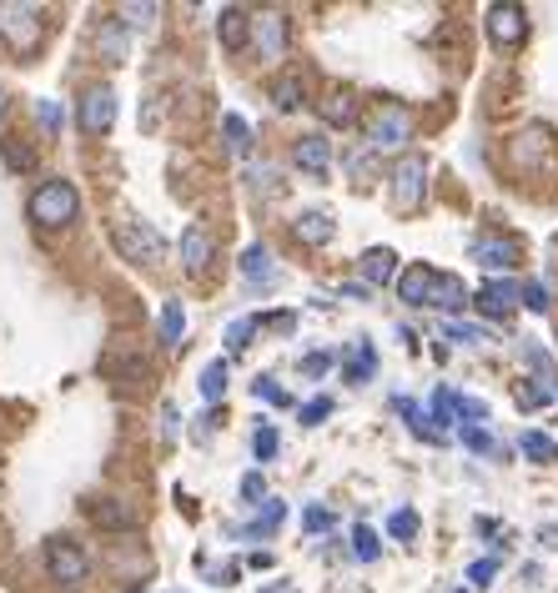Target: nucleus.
Here are the masks:
<instances>
[{"mask_svg":"<svg viewBox=\"0 0 558 593\" xmlns=\"http://www.w3.org/2000/svg\"><path fill=\"white\" fill-rule=\"evenodd\" d=\"M6 106H11V101H6V91H0V116H6Z\"/></svg>","mask_w":558,"mask_h":593,"instance_id":"obj_52","label":"nucleus"},{"mask_svg":"<svg viewBox=\"0 0 558 593\" xmlns=\"http://www.w3.org/2000/svg\"><path fill=\"white\" fill-rule=\"evenodd\" d=\"M221 132H227L231 156H247V152H252V126L241 122V116H227V122H221Z\"/></svg>","mask_w":558,"mask_h":593,"instance_id":"obj_27","label":"nucleus"},{"mask_svg":"<svg viewBox=\"0 0 558 593\" xmlns=\"http://www.w3.org/2000/svg\"><path fill=\"white\" fill-rule=\"evenodd\" d=\"M0 35L16 45V51H31L41 41V11L35 6H0Z\"/></svg>","mask_w":558,"mask_h":593,"instance_id":"obj_6","label":"nucleus"},{"mask_svg":"<svg viewBox=\"0 0 558 593\" xmlns=\"http://www.w3.org/2000/svg\"><path fill=\"white\" fill-rule=\"evenodd\" d=\"M252 332H257V318H241V322H231L227 327V352H241L247 342H252Z\"/></svg>","mask_w":558,"mask_h":593,"instance_id":"obj_31","label":"nucleus"},{"mask_svg":"<svg viewBox=\"0 0 558 593\" xmlns=\"http://www.w3.org/2000/svg\"><path fill=\"white\" fill-rule=\"evenodd\" d=\"M272 101H277V111H297V106H302V81H297V76H282V81L272 86Z\"/></svg>","mask_w":558,"mask_h":593,"instance_id":"obj_30","label":"nucleus"},{"mask_svg":"<svg viewBox=\"0 0 558 593\" xmlns=\"http://www.w3.org/2000/svg\"><path fill=\"white\" fill-rule=\"evenodd\" d=\"M267 488H262V478H257V472H247V478H241V498H262Z\"/></svg>","mask_w":558,"mask_h":593,"instance_id":"obj_48","label":"nucleus"},{"mask_svg":"<svg viewBox=\"0 0 558 593\" xmlns=\"http://www.w3.org/2000/svg\"><path fill=\"white\" fill-rule=\"evenodd\" d=\"M362 287H388L397 277V257L388 252V247H372V252H362Z\"/></svg>","mask_w":558,"mask_h":593,"instance_id":"obj_15","label":"nucleus"},{"mask_svg":"<svg viewBox=\"0 0 558 593\" xmlns=\"http://www.w3.org/2000/svg\"><path fill=\"white\" fill-rule=\"evenodd\" d=\"M413 142V116L403 106H378L368 122V146L372 152H403Z\"/></svg>","mask_w":558,"mask_h":593,"instance_id":"obj_3","label":"nucleus"},{"mask_svg":"<svg viewBox=\"0 0 558 593\" xmlns=\"http://www.w3.org/2000/svg\"><path fill=\"white\" fill-rule=\"evenodd\" d=\"M162 438H166V443L176 438V407H172V403L162 407Z\"/></svg>","mask_w":558,"mask_h":593,"instance_id":"obj_49","label":"nucleus"},{"mask_svg":"<svg viewBox=\"0 0 558 593\" xmlns=\"http://www.w3.org/2000/svg\"><path fill=\"white\" fill-rule=\"evenodd\" d=\"M241 277H247V282L252 287H267L277 277V267H272V252H267L262 242H252L247 247V252H241Z\"/></svg>","mask_w":558,"mask_h":593,"instance_id":"obj_19","label":"nucleus"},{"mask_svg":"<svg viewBox=\"0 0 558 593\" xmlns=\"http://www.w3.org/2000/svg\"><path fill=\"white\" fill-rule=\"evenodd\" d=\"M81 211V191L71 181H41L31 191V221L35 227H66Z\"/></svg>","mask_w":558,"mask_h":593,"instance_id":"obj_2","label":"nucleus"},{"mask_svg":"<svg viewBox=\"0 0 558 593\" xmlns=\"http://www.w3.org/2000/svg\"><path fill=\"white\" fill-rule=\"evenodd\" d=\"M518 448H524V458H534V462H558V443L548 438V433H524Z\"/></svg>","mask_w":558,"mask_h":593,"instance_id":"obj_24","label":"nucleus"},{"mask_svg":"<svg viewBox=\"0 0 558 593\" xmlns=\"http://www.w3.org/2000/svg\"><path fill=\"white\" fill-rule=\"evenodd\" d=\"M318 111H322V122H328V126H352V116H358V101H352L348 91H338V96H328Z\"/></svg>","mask_w":558,"mask_h":593,"instance_id":"obj_22","label":"nucleus"},{"mask_svg":"<svg viewBox=\"0 0 558 593\" xmlns=\"http://www.w3.org/2000/svg\"><path fill=\"white\" fill-rule=\"evenodd\" d=\"M463 443H468L473 452H493V438L478 428V423H463Z\"/></svg>","mask_w":558,"mask_h":593,"instance_id":"obj_41","label":"nucleus"},{"mask_svg":"<svg viewBox=\"0 0 558 593\" xmlns=\"http://www.w3.org/2000/svg\"><path fill=\"white\" fill-rule=\"evenodd\" d=\"M544 152H548V132H538V126H534V132H524V136H518V146H514V162H518V166H534Z\"/></svg>","mask_w":558,"mask_h":593,"instance_id":"obj_25","label":"nucleus"},{"mask_svg":"<svg viewBox=\"0 0 558 593\" xmlns=\"http://www.w3.org/2000/svg\"><path fill=\"white\" fill-rule=\"evenodd\" d=\"M257 397H262V403H287V393L272 383V377H257Z\"/></svg>","mask_w":558,"mask_h":593,"instance_id":"obj_46","label":"nucleus"},{"mask_svg":"<svg viewBox=\"0 0 558 593\" xmlns=\"http://www.w3.org/2000/svg\"><path fill=\"white\" fill-rule=\"evenodd\" d=\"M397 413H403V418H407V428H413L423 443H443V433L433 428V418H423V407H417V403H407V397H397Z\"/></svg>","mask_w":558,"mask_h":593,"instance_id":"obj_23","label":"nucleus"},{"mask_svg":"<svg viewBox=\"0 0 558 593\" xmlns=\"http://www.w3.org/2000/svg\"><path fill=\"white\" fill-rule=\"evenodd\" d=\"M126 51H132V35H126L121 15H116V21H101L96 25V61H101V66H121V61H126Z\"/></svg>","mask_w":558,"mask_h":593,"instance_id":"obj_9","label":"nucleus"},{"mask_svg":"<svg viewBox=\"0 0 558 593\" xmlns=\"http://www.w3.org/2000/svg\"><path fill=\"white\" fill-rule=\"evenodd\" d=\"M111 122H116V91H111V86H91L86 96L76 101V126L86 136H106Z\"/></svg>","mask_w":558,"mask_h":593,"instance_id":"obj_5","label":"nucleus"},{"mask_svg":"<svg viewBox=\"0 0 558 593\" xmlns=\"http://www.w3.org/2000/svg\"><path fill=\"white\" fill-rule=\"evenodd\" d=\"M182 332H186L182 302H166V308H162V342H166V347H176V342H182Z\"/></svg>","mask_w":558,"mask_h":593,"instance_id":"obj_28","label":"nucleus"},{"mask_svg":"<svg viewBox=\"0 0 558 593\" xmlns=\"http://www.w3.org/2000/svg\"><path fill=\"white\" fill-rule=\"evenodd\" d=\"M352 553H358L362 563H372L378 553H383L378 549V533H372V528H358V533H352Z\"/></svg>","mask_w":558,"mask_h":593,"instance_id":"obj_34","label":"nucleus"},{"mask_svg":"<svg viewBox=\"0 0 558 593\" xmlns=\"http://www.w3.org/2000/svg\"><path fill=\"white\" fill-rule=\"evenodd\" d=\"M252 452H257V458H272V452H277V428H272V423H262V428H257V438H252Z\"/></svg>","mask_w":558,"mask_h":593,"instance_id":"obj_38","label":"nucleus"},{"mask_svg":"<svg viewBox=\"0 0 558 593\" xmlns=\"http://www.w3.org/2000/svg\"><path fill=\"white\" fill-rule=\"evenodd\" d=\"M518 302H524V308H534V312H544L548 308V287L544 282H528L524 292H518Z\"/></svg>","mask_w":558,"mask_h":593,"instance_id":"obj_40","label":"nucleus"},{"mask_svg":"<svg viewBox=\"0 0 558 593\" xmlns=\"http://www.w3.org/2000/svg\"><path fill=\"white\" fill-rule=\"evenodd\" d=\"M518 292H524L518 282H483V292H478V302H473V308L488 312V318H508V312L518 308Z\"/></svg>","mask_w":558,"mask_h":593,"instance_id":"obj_12","label":"nucleus"},{"mask_svg":"<svg viewBox=\"0 0 558 593\" xmlns=\"http://www.w3.org/2000/svg\"><path fill=\"white\" fill-rule=\"evenodd\" d=\"M0 152H6V166H11V171H25V166H31V162H35V156H31V152H25V146H21V142H0Z\"/></svg>","mask_w":558,"mask_h":593,"instance_id":"obj_39","label":"nucleus"},{"mask_svg":"<svg viewBox=\"0 0 558 593\" xmlns=\"http://www.w3.org/2000/svg\"><path fill=\"white\" fill-rule=\"evenodd\" d=\"M252 35H257V51H262V61H277V55L287 51V21L277 11L252 15Z\"/></svg>","mask_w":558,"mask_h":593,"instance_id":"obj_11","label":"nucleus"},{"mask_svg":"<svg viewBox=\"0 0 558 593\" xmlns=\"http://www.w3.org/2000/svg\"><path fill=\"white\" fill-rule=\"evenodd\" d=\"M372 367H378V352H372V342H352V352H348V383H368Z\"/></svg>","mask_w":558,"mask_h":593,"instance_id":"obj_21","label":"nucleus"},{"mask_svg":"<svg viewBox=\"0 0 558 593\" xmlns=\"http://www.w3.org/2000/svg\"><path fill=\"white\" fill-rule=\"evenodd\" d=\"M328 523H332L328 508H307V528H312V533H318V528H328Z\"/></svg>","mask_w":558,"mask_h":593,"instance_id":"obj_50","label":"nucleus"},{"mask_svg":"<svg viewBox=\"0 0 558 593\" xmlns=\"http://www.w3.org/2000/svg\"><path fill=\"white\" fill-rule=\"evenodd\" d=\"M247 41H252V15L247 11H221V45H227V51H241Z\"/></svg>","mask_w":558,"mask_h":593,"instance_id":"obj_20","label":"nucleus"},{"mask_svg":"<svg viewBox=\"0 0 558 593\" xmlns=\"http://www.w3.org/2000/svg\"><path fill=\"white\" fill-rule=\"evenodd\" d=\"M427 197V162L423 156H403L393 166V207L397 211H417Z\"/></svg>","mask_w":558,"mask_h":593,"instance_id":"obj_4","label":"nucleus"},{"mask_svg":"<svg viewBox=\"0 0 558 593\" xmlns=\"http://www.w3.org/2000/svg\"><path fill=\"white\" fill-rule=\"evenodd\" d=\"M328 367H332V357H328V352H312V357H307V363H302V373H307V377H322V373H328Z\"/></svg>","mask_w":558,"mask_h":593,"instance_id":"obj_47","label":"nucleus"},{"mask_svg":"<svg viewBox=\"0 0 558 593\" xmlns=\"http://www.w3.org/2000/svg\"><path fill=\"white\" fill-rule=\"evenodd\" d=\"M292 231H297V242H307V247H328V242H332V231H338V227H332L328 211H302Z\"/></svg>","mask_w":558,"mask_h":593,"instance_id":"obj_17","label":"nucleus"},{"mask_svg":"<svg viewBox=\"0 0 558 593\" xmlns=\"http://www.w3.org/2000/svg\"><path fill=\"white\" fill-rule=\"evenodd\" d=\"M433 423H443V428H448V423H458V407H453L448 387H438V393H433Z\"/></svg>","mask_w":558,"mask_h":593,"instance_id":"obj_32","label":"nucleus"},{"mask_svg":"<svg viewBox=\"0 0 558 593\" xmlns=\"http://www.w3.org/2000/svg\"><path fill=\"white\" fill-rule=\"evenodd\" d=\"M121 15H132L136 25H146V15H156V6H121Z\"/></svg>","mask_w":558,"mask_h":593,"instance_id":"obj_51","label":"nucleus"},{"mask_svg":"<svg viewBox=\"0 0 558 593\" xmlns=\"http://www.w3.org/2000/svg\"><path fill=\"white\" fill-rule=\"evenodd\" d=\"M45 569H51L55 583L76 589V583L86 579V553H81L71 539H51V543H45Z\"/></svg>","mask_w":558,"mask_h":593,"instance_id":"obj_7","label":"nucleus"},{"mask_svg":"<svg viewBox=\"0 0 558 593\" xmlns=\"http://www.w3.org/2000/svg\"><path fill=\"white\" fill-rule=\"evenodd\" d=\"M493 573H498V559H478V563L468 569V583H488Z\"/></svg>","mask_w":558,"mask_h":593,"instance_id":"obj_45","label":"nucleus"},{"mask_svg":"<svg viewBox=\"0 0 558 593\" xmlns=\"http://www.w3.org/2000/svg\"><path fill=\"white\" fill-rule=\"evenodd\" d=\"M518 407H528V413H534V407H548V397H554V393H548V387H534V383H518Z\"/></svg>","mask_w":558,"mask_h":593,"instance_id":"obj_35","label":"nucleus"},{"mask_svg":"<svg viewBox=\"0 0 558 593\" xmlns=\"http://www.w3.org/2000/svg\"><path fill=\"white\" fill-rule=\"evenodd\" d=\"M211 252H217V247H211V237L202 227H186L182 231V267H186V272H207Z\"/></svg>","mask_w":558,"mask_h":593,"instance_id":"obj_16","label":"nucleus"},{"mask_svg":"<svg viewBox=\"0 0 558 593\" xmlns=\"http://www.w3.org/2000/svg\"><path fill=\"white\" fill-rule=\"evenodd\" d=\"M388 533H393V539H413V533H417V513H413V508H397V513L388 518Z\"/></svg>","mask_w":558,"mask_h":593,"instance_id":"obj_33","label":"nucleus"},{"mask_svg":"<svg viewBox=\"0 0 558 593\" xmlns=\"http://www.w3.org/2000/svg\"><path fill=\"white\" fill-rule=\"evenodd\" d=\"M277 523H282V503H267V513L257 518L252 528H247V539H262V533H272Z\"/></svg>","mask_w":558,"mask_h":593,"instance_id":"obj_37","label":"nucleus"},{"mask_svg":"<svg viewBox=\"0 0 558 593\" xmlns=\"http://www.w3.org/2000/svg\"><path fill=\"white\" fill-rule=\"evenodd\" d=\"M35 116H41V126L45 132H61V106H55V101H35Z\"/></svg>","mask_w":558,"mask_h":593,"instance_id":"obj_42","label":"nucleus"},{"mask_svg":"<svg viewBox=\"0 0 558 593\" xmlns=\"http://www.w3.org/2000/svg\"><path fill=\"white\" fill-rule=\"evenodd\" d=\"M427 308H443V312L468 308V287H463L458 277H443L438 272V282H433V292H427Z\"/></svg>","mask_w":558,"mask_h":593,"instance_id":"obj_18","label":"nucleus"},{"mask_svg":"<svg viewBox=\"0 0 558 593\" xmlns=\"http://www.w3.org/2000/svg\"><path fill=\"white\" fill-rule=\"evenodd\" d=\"M202 397H207V403H221V393H227V363H211L207 373H202Z\"/></svg>","mask_w":558,"mask_h":593,"instance_id":"obj_29","label":"nucleus"},{"mask_svg":"<svg viewBox=\"0 0 558 593\" xmlns=\"http://www.w3.org/2000/svg\"><path fill=\"white\" fill-rule=\"evenodd\" d=\"M111 237H116L121 257L136 267H162L166 257V242H162V231H152L142 217H132V211H121L116 221H111Z\"/></svg>","mask_w":558,"mask_h":593,"instance_id":"obj_1","label":"nucleus"},{"mask_svg":"<svg viewBox=\"0 0 558 593\" xmlns=\"http://www.w3.org/2000/svg\"><path fill=\"white\" fill-rule=\"evenodd\" d=\"M328 413H332V403H328V397H312V403L302 407V423H307V428H312V423H322V418H328Z\"/></svg>","mask_w":558,"mask_h":593,"instance_id":"obj_44","label":"nucleus"},{"mask_svg":"<svg viewBox=\"0 0 558 593\" xmlns=\"http://www.w3.org/2000/svg\"><path fill=\"white\" fill-rule=\"evenodd\" d=\"M453 407H458V423H488V403H478V397H453Z\"/></svg>","mask_w":558,"mask_h":593,"instance_id":"obj_36","label":"nucleus"},{"mask_svg":"<svg viewBox=\"0 0 558 593\" xmlns=\"http://www.w3.org/2000/svg\"><path fill=\"white\" fill-rule=\"evenodd\" d=\"M528 35V21H524V6H488V41L498 51H514L524 45Z\"/></svg>","mask_w":558,"mask_h":593,"instance_id":"obj_8","label":"nucleus"},{"mask_svg":"<svg viewBox=\"0 0 558 593\" xmlns=\"http://www.w3.org/2000/svg\"><path fill=\"white\" fill-rule=\"evenodd\" d=\"M473 262L488 267V272H498V267H514L518 262V242H504V237H483V242H473Z\"/></svg>","mask_w":558,"mask_h":593,"instance_id":"obj_14","label":"nucleus"},{"mask_svg":"<svg viewBox=\"0 0 558 593\" xmlns=\"http://www.w3.org/2000/svg\"><path fill=\"white\" fill-rule=\"evenodd\" d=\"M292 162L302 166L307 176H328V166H332V142H328V136H297Z\"/></svg>","mask_w":558,"mask_h":593,"instance_id":"obj_10","label":"nucleus"},{"mask_svg":"<svg viewBox=\"0 0 558 593\" xmlns=\"http://www.w3.org/2000/svg\"><path fill=\"white\" fill-rule=\"evenodd\" d=\"M443 332H448L453 342H488V332H483V327H468V322H448Z\"/></svg>","mask_w":558,"mask_h":593,"instance_id":"obj_43","label":"nucleus"},{"mask_svg":"<svg viewBox=\"0 0 558 593\" xmlns=\"http://www.w3.org/2000/svg\"><path fill=\"white\" fill-rule=\"evenodd\" d=\"M91 518H96L101 528H132L136 523V513L132 508H121V503H111V498H101L96 508H91Z\"/></svg>","mask_w":558,"mask_h":593,"instance_id":"obj_26","label":"nucleus"},{"mask_svg":"<svg viewBox=\"0 0 558 593\" xmlns=\"http://www.w3.org/2000/svg\"><path fill=\"white\" fill-rule=\"evenodd\" d=\"M433 282H438V272L433 267H407L403 277H397V296H403L407 308H427V292H433Z\"/></svg>","mask_w":558,"mask_h":593,"instance_id":"obj_13","label":"nucleus"}]
</instances>
